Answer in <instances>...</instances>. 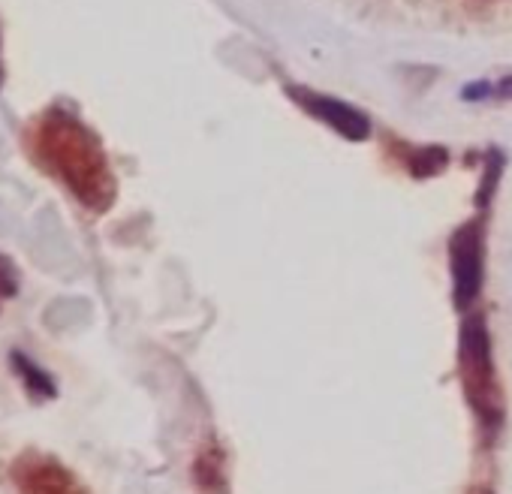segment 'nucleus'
I'll use <instances>...</instances> for the list:
<instances>
[{"mask_svg":"<svg viewBox=\"0 0 512 494\" xmlns=\"http://www.w3.org/2000/svg\"><path fill=\"white\" fill-rule=\"evenodd\" d=\"M193 479L205 494H226L223 452L220 449H202L193 461Z\"/></svg>","mask_w":512,"mask_h":494,"instance_id":"obj_5","label":"nucleus"},{"mask_svg":"<svg viewBox=\"0 0 512 494\" xmlns=\"http://www.w3.org/2000/svg\"><path fill=\"white\" fill-rule=\"evenodd\" d=\"M10 479L19 494H91L64 461L37 449L16 455L10 464Z\"/></svg>","mask_w":512,"mask_h":494,"instance_id":"obj_2","label":"nucleus"},{"mask_svg":"<svg viewBox=\"0 0 512 494\" xmlns=\"http://www.w3.org/2000/svg\"><path fill=\"white\" fill-rule=\"evenodd\" d=\"M446 22L467 31H509L512 0H437Z\"/></svg>","mask_w":512,"mask_h":494,"instance_id":"obj_3","label":"nucleus"},{"mask_svg":"<svg viewBox=\"0 0 512 494\" xmlns=\"http://www.w3.org/2000/svg\"><path fill=\"white\" fill-rule=\"evenodd\" d=\"M0 46H4V43H0ZM0 82H4V64H0Z\"/></svg>","mask_w":512,"mask_h":494,"instance_id":"obj_7","label":"nucleus"},{"mask_svg":"<svg viewBox=\"0 0 512 494\" xmlns=\"http://www.w3.org/2000/svg\"><path fill=\"white\" fill-rule=\"evenodd\" d=\"M37 154L67 190L91 211H106L115 199V178L100 139L73 115L52 109L37 127Z\"/></svg>","mask_w":512,"mask_h":494,"instance_id":"obj_1","label":"nucleus"},{"mask_svg":"<svg viewBox=\"0 0 512 494\" xmlns=\"http://www.w3.org/2000/svg\"><path fill=\"white\" fill-rule=\"evenodd\" d=\"M19 290H22L19 266L7 254H0V299H16Z\"/></svg>","mask_w":512,"mask_h":494,"instance_id":"obj_6","label":"nucleus"},{"mask_svg":"<svg viewBox=\"0 0 512 494\" xmlns=\"http://www.w3.org/2000/svg\"><path fill=\"white\" fill-rule=\"evenodd\" d=\"M10 368H13V374L22 380V386H25V392H28V398H31L34 404H46V401H55V398H58V383H55V377H52L46 368H40L28 353L13 350V353H10Z\"/></svg>","mask_w":512,"mask_h":494,"instance_id":"obj_4","label":"nucleus"}]
</instances>
